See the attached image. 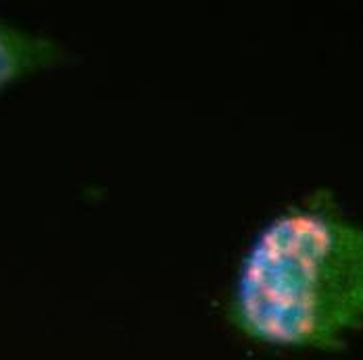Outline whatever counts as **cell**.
<instances>
[{
    "instance_id": "6da1fadb",
    "label": "cell",
    "mask_w": 363,
    "mask_h": 360,
    "mask_svg": "<svg viewBox=\"0 0 363 360\" xmlns=\"http://www.w3.org/2000/svg\"><path fill=\"white\" fill-rule=\"evenodd\" d=\"M223 313L265 348L340 350L363 327V225L324 187L284 207L240 254Z\"/></svg>"
},
{
    "instance_id": "7a4b0ae2",
    "label": "cell",
    "mask_w": 363,
    "mask_h": 360,
    "mask_svg": "<svg viewBox=\"0 0 363 360\" xmlns=\"http://www.w3.org/2000/svg\"><path fill=\"white\" fill-rule=\"evenodd\" d=\"M67 50L55 37L0 19V94L15 83L61 67Z\"/></svg>"
}]
</instances>
